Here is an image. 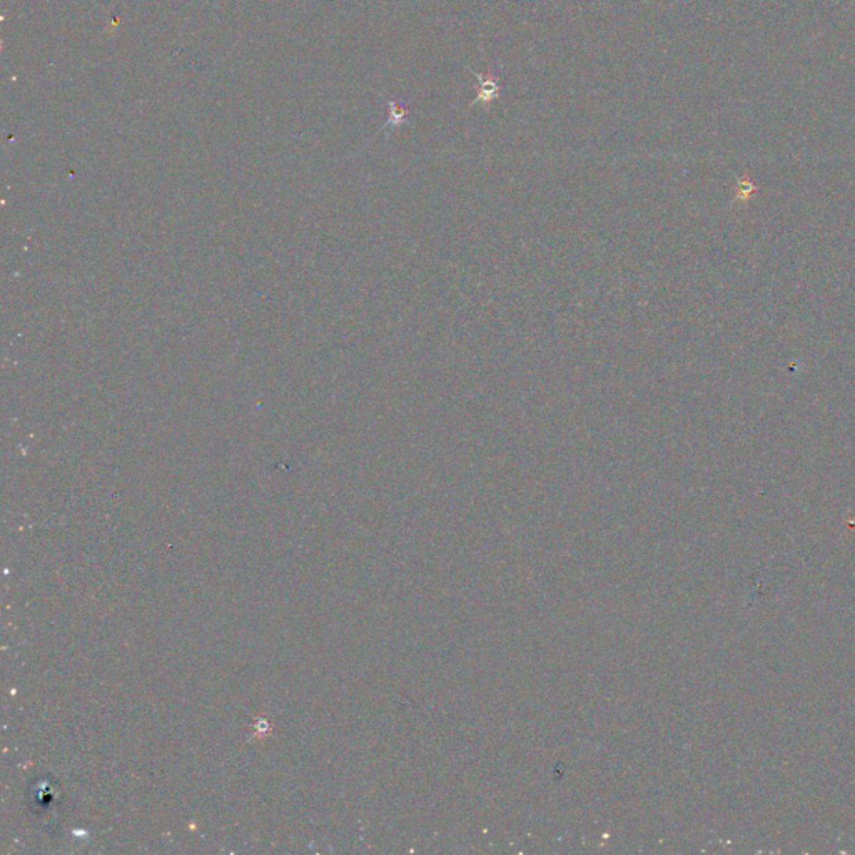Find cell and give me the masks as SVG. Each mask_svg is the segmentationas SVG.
Wrapping results in <instances>:
<instances>
[{"label": "cell", "instance_id": "cell-1", "mask_svg": "<svg viewBox=\"0 0 855 855\" xmlns=\"http://www.w3.org/2000/svg\"><path fill=\"white\" fill-rule=\"evenodd\" d=\"M476 77H478V86H476L478 94L475 97V100H473V104H478V103L488 104L493 99H497V97L499 96L498 77H494L491 72H488L486 75L476 74Z\"/></svg>", "mask_w": 855, "mask_h": 855}, {"label": "cell", "instance_id": "cell-2", "mask_svg": "<svg viewBox=\"0 0 855 855\" xmlns=\"http://www.w3.org/2000/svg\"><path fill=\"white\" fill-rule=\"evenodd\" d=\"M389 124L391 126H400L403 124L406 121V116H408V111H406L404 105L395 103V100H391L389 103Z\"/></svg>", "mask_w": 855, "mask_h": 855}]
</instances>
